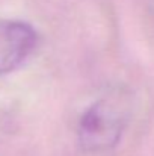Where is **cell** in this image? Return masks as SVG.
<instances>
[{"label":"cell","mask_w":154,"mask_h":156,"mask_svg":"<svg viewBox=\"0 0 154 156\" xmlns=\"http://www.w3.org/2000/svg\"><path fill=\"white\" fill-rule=\"evenodd\" d=\"M130 115V97L124 91L116 90L98 99L80 117L77 127L80 147L91 153L113 149L121 140Z\"/></svg>","instance_id":"cell-1"},{"label":"cell","mask_w":154,"mask_h":156,"mask_svg":"<svg viewBox=\"0 0 154 156\" xmlns=\"http://www.w3.org/2000/svg\"><path fill=\"white\" fill-rule=\"evenodd\" d=\"M35 29L18 20H0V74L17 70L36 47Z\"/></svg>","instance_id":"cell-2"}]
</instances>
